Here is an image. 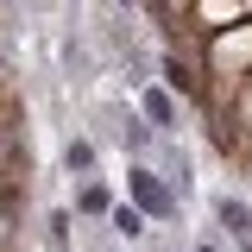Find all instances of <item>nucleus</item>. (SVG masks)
Masks as SVG:
<instances>
[{"instance_id": "nucleus-1", "label": "nucleus", "mask_w": 252, "mask_h": 252, "mask_svg": "<svg viewBox=\"0 0 252 252\" xmlns=\"http://www.w3.org/2000/svg\"><path fill=\"white\" fill-rule=\"evenodd\" d=\"M126 189H132V208H139V215H152V220H170V215H177V189L164 183V177H158L145 158H132Z\"/></svg>"}, {"instance_id": "nucleus-2", "label": "nucleus", "mask_w": 252, "mask_h": 252, "mask_svg": "<svg viewBox=\"0 0 252 252\" xmlns=\"http://www.w3.org/2000/svg\"><path fill=\"white\" fill-rule=\"evenodd\" d=\"M94 120H101V139H114L126 158H145L152 152V120L145 114H132V107H94Z\"/></svg>"}, {"instance_id": "nucleus-3", "label": "nucleus", "mask_w": 252, "mask_h": 252, "mask_svg": "<svg viewBox=\"0 0 252 252\" xmlns=\"http://www.w3.org/2000/svg\"><path fill=\"white\" fill-rule=\"evenodd\" d=\"M215 220L240 240V252H252V208L240 202V195H215Z\"/></svg>"}, {"instance_id": "nucleus-4", "label": "nucleus", "mask_w": 252, "mask_h": 252, "mask_svg": "<svg viewBox=\"0 0 252 252\" xmlns=\"http://www.w3.org/2000/svg\"><path fill=\"white\" fill-rule=\"evenodd\" d=\"M107 227L126 233V240H139V233H145V215H139L132 202H114V208H107Z\"/></svg>"}, {"instance_id": "nucleus-5", "label": "nucleus", "mask_w": 252, "mask_h": 252, "mask_svg": "<svg viewBox=\"0 0 252 252\" xmlns=\"http://www.w3.org/2000/svg\"><path fill=\"white\" fill-rule=\"evenodd\" d=\"M139 114L152 120V132H164V126L177 120V101H170V94H164V89H152V94H145V107H139Z\"/></svg>"}, {"instance_id": "nucleus-6", "label": "nucleus", "mask_w": 252, "mask_h": 252, "mask_svg": "<svg viewBox=\"0 0 252 252\" xmlns=\"http://www.w3.org/2000/svg\"><path fill=\"white\" fill-rule=\"evenodd\" d=\"M63 164H69V177H94V145L89 139H69L63 145Z\"/></svg>"}, {"instance_id": "nucleus-7", "label": "nucleus", "mask_w": 252, "mask_h": 252, "mask_svg": "<svg viewBox=\"0 0 252 252\" xmlns=\"http://www.w3.org/2000/svg\"><path fill=\"white\" fill-rule=\"evenodd\" d=\"M164 183H170V189H189V158L177 152V145H164Z\"/></svg>"}, {"instance_id": "nucleus-8", "label": "nucleus", "mask_w": 252, "mask_h": 252, "mask_svg": "<svg viewBox=\"0 0 252 252\" xmlns=\"http://www.w3.org/2000/svg\"><path fill=\"white\" fill-rule=\"evenodd\" d=\"M76 208H82V215H107L114 202H107V189H101V183H82V195H76Z\"/></svg>"}, {"instance_id": "nucleus-9", "label": "nucleus", "mask_w": 252, "mask_h": 252, "mask_svg": "<svg viewBox=\"0 0 252 252\" xmlns=\"http://www.w3.org/2000/svg\"><path fill=\"white\" fill-rule=\"evenodd\" d=\"M164 82H170L177 94H195V76H189V69H183L177 57H164Z\"/></svg>"}, {"instance_id": "nucleus-10", "label": "nucleus", "mask_w": 252, "mask_h": 252, "mask_svg": "<svg viewBox=\"0 0 252 252\" xmlns=\"http://www.w3.org/2000/svg\"><path fill=\"white\" fill-rule=\"evenodd\" d=\"M44 233H51V246H63V240H69V215H63V208H51V220H44Z\"/></svg>"}, {"instance_id": "nucleus-11", "label": "nucleus", "mask_w": 252, "mask_h": 252, "mask_svg": "<svg viewBox=\"0 0 252 252\" xmlns=\"http://www.w3.org/2000/svg\"><path fill=\"white\" fill-rule=\"evenodd\" d=\"M195 252H215V246H195Z\"/></svg>"}]
</instances>
